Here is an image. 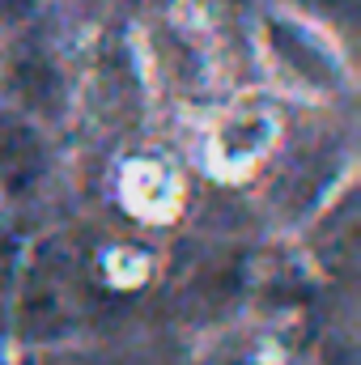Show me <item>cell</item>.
<instances>
[{
	"mask_svg": "<svg viewBox=\"0 0 361 365\" xmlns=\"http://www.w3.org/2000/svg\"><path fill=\"white\" fill-rule=\"evenodd\" d=\"M276 132H280V123H276V110H272L268 102L247 98L234 110H225L221 123L208 136V149H204L213 175H221V179L251 175L268 158V149L276 145Z\"/></svg>",
	"mask_w": 361,
	"mask_h": 365,
	"instance_id": "1",
	"label": "cell"
},
{
	"mask_svg": "<svg viewBox=\"0 0 361 365\" xmlns=\"http://www.w3.org/2000/svg\"><path fill=\"white\" fill-rule=\"evenodd\" d=\"M119 195H123L132 217H141V221H171L183 204V182L158 158H132L123 166V175H119Z\"/></svg>",
	"mask_w": 361,
	"mask_h": 365,
	"instance_id": "2",
	"label": "cell"
},
{
	"mask_svg": "<svg viewBox=\"0 0 361 365\" xmlns=\"http://www.w3.org/2000/svg\"><path fill=\"white\" fill-rule=\"evenodd\" d=\"M106 272H111L115 284H136V280H145V272H149V259L141 251L123 247V251H111L106 255Z\"/></svg>",
	"mask_w": 361,
	"mask_h": 365,
	"instance_id": "3",
	"label": "cell"
}]
</instances>
